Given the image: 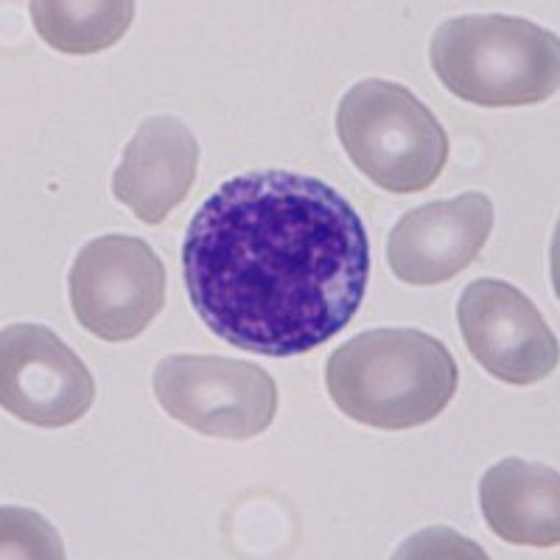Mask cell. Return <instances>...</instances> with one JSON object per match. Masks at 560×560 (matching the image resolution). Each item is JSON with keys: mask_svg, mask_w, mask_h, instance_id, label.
I'll use <instances>...</instances> for the list:
<instances>
[{"mask_svg": "<svg viewBox=\"0 0 560 560\" xmlns=\"http://www.w3.org/2000/svg\"><path fill=\"white\" fill-rule=\"evenodd\" d=\"M183 278L194 312L219 339L261 357H300L362 308L368 230L325 179L244 172L194 213Z\"/></svg>", "mask_w": 560, "mask_h": 560, "instance_id": "1", "label": "cell"}, {"mask_svg": "<svg viewBox=\"0 0 560 560\" xmlns=\"http://www.w3.org/2000/svg\"><path fill=\"white\" fill-rule=\"evenodd\" d=\"M325 387L350 420L387 432L423 427L452 404L459 370L452 350L418 328H373L337 348Z\"/></svg>", "mask_w": 560, "mask_h": 560, "instance_id": "2", "label": "cell"}, {"mask_svg": "<svg viewBox=\"0 0 560 560\" xmlns=\"http://www.w3.org/2000/svg\"><path fill=\"white\" fill-rule=\"evenodd\" d=\"M432 70L459 102L477 107H527L558 93V34L510 14L446 20L429 45Z\"/></svg>", "mask_w": 560, "mask_h": 560, "instance_id": "3", "label": "cell"}, {"mask_svg": "<svg viewBox=\"0 0 560 560\" xmlns=\"http://www.w3.org/2000/svg\"><path fill=\"white\" fill-rule=\"evenodd\" d=\"M337 135L350 163L382 191H427L446 168L443 124L412 90L389 79H362L345 93Z\"/></svg>", "mask_w": 560, "mask_h": 560, "instance_id": "4", "label": "cell"}, {"mask_svg": "<svg viewBox=\"0 0 560 560\" xmlns=\"http://www.w3.org/2000/svg\"><path fill=\"white\" fill-rule=\"evenodd\" d=\"M152 387L168 418L208 438H258L278 415L275 378L238 359L166 357L154 368Z\"/></svg>", "mask_w": 560, "mask_h": 560, "instance_id": "5", "label": "cell"}, {"mask_svg": "<svg viewBox=\"0 0 560 560\" xmlns=\"http://www.w3.org/2000/svg\"><path fill=\"white\" fill-rule=\"evenodd\" d=\"M68 289L84 331L104 342H129L163 312L166 269L143 238L109 233L79 249Z\"/></svg>", "mask_w": 560, "mask_h": 560, "instance_id": "6", "label": "cell"}, {"mask_svg": "<svg viewBox=\"0 0 560 560\" xmlns=\"http://www.w3.org/2000/svg\"><path fill=\"white\" fill-rule=\"evenodd\" d=\"M0 401L23 423L62 429L90 412L96 382L77 350L51 328L7 325L0 334Z\"/></svg>", "mask_w": 560, "mask_h": 560, "instance_id": "7", "label": "cell"}, {"mask_svg": "<svg viewBox=\"0 0 560 560\" xmlns=\"http://www.w3.org/2000/svg\"><path fill=\"white\" fill-rule=\"evenodd\" d=\"M457 323L471 357L513 387L544 382L560 362L552 328L533 300L508 280L479 278L457 303Z\"/></svg>", "mask_w": 560, "mask_h": 560, "instance_id": "8", "label": "cell"}, {"mask_svg": "<svg viewBox=\"0 0 560 560\" xmlns=\"http://www.w3.org/2000/svg\"><path fill=\"white\" fill-rule=\"evenodd\" d=\"M493 230V202L482 191L429 202L398 219L387 264L409 287H438L477 261Z\"/></svg>", "mask_w": 560, "mask_h": 560, "instance_id": "9", "label": "cell"}, {"mask_svg": "<svg viewBox=\"0 0 560 560\" xmlns=\"http://www.w3.org/2000/svg\"><path fill=\"white\" fill-rule=\"evenodd\" d=\"M199 166V143L174 115H152L124 147L113 174V197L143 224L166 222L191 194Z\"/></svg>", "mask_w": 560, "mask_h": 560, "instance_id": "10", "label": "cell"}, {"mask_svg": "<svg viewBox=\"0 0 560 560\" xmlns=\"http://www.w3.org/2000/svg\"><path fill=\"white\" fill-rule=\"evenodd\" d=\"M479 508L490 533L516 547H558L560 477L544 463L508 457L479 482Z\"/></svg>", "mask_w": 560, "mask_h": 560, "instance_id": "11", "label": "cell"}, {"mask_svg": "<svg viewBox=\"0 0 560 560\" xmlns=\"http://www.w3.org/2000/svg\"><path fill=\"white\" fill-rule=\"evenodd\" d=\"M34 28L59 54L90 57L115 45L129 32L135 3L129 0H96V3H68V0H34L28 7Z\"/></svg>", "mask_w": 560, "mask_h": 560, "instance_id": "12", "label": "cell"}]
</instances>
